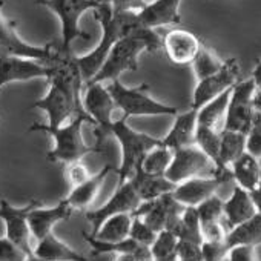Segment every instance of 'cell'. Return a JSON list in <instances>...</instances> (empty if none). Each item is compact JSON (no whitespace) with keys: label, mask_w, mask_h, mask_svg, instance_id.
<instances>
[{"label":"cell","mask_w":261,"mask_h":261,"mask_svg":"<svg viewBox=\"0 0 261 261\" xmlns=\"http://www.w3.org/2000/svg\"><path fill=\"white\" fill-rule=\"evenodd\" d=\"M94 17L101 27V39L100 43L86 56L77 57V63L85 80V85L92 80V77L98 72L101 65L105 63L109 51L124 37L134 36L145 30L142 27L137 11H121L115 13L108 2H101V5L94 10Z\"/></svg>","instance_id":"cell-1"},{"label":"cell","mask_w":261,"mask_h":261,"mask_svg":"<svg viewBox=\"0 0 261 261\" xmlns=\"http://www.w3.org/2000/svg\"><path fill=\"white\" fill-rule=\"evenodd\" d=\"M163 48V39L154 30H142L140 33L124 37L108 54L98 72L88 83H111L126 71L139 69V57L143 53H155Z\"/></svg>","instance_id":"cell-2"},{"label":"cell","mask_w":261,"mask_h":261,"mask_svg":"<svg viewBox=\"0 0 261 261\" xmlns=\"http://www.w3.org/2000/svg\"><path fill=\"white\" fill-rule=\"evenodd\" d=\"M86 123L92 124V120L88 114H80L60 127H49L43 123H34L33 126H30L28 130L30 133H43L51 136L54 140V146L46 154V159L53 163L69 165L74 162H80L85 155L91 152H103L97 146H89L85 142L83 126Z\"/></svg>","instance_id":"cell-3"},{"label":"cell","mask_w":261,"mask_h":261,"mask_svg":"<svg viewBox=\"0 0 261 261\" xmlns=\"http://www.w3.org/2000/svg\"><path fill=\"white\" fill-rule=\"evenodd\" d=\"M111 136L118 142L121 148V165L115 168L118 183L127 181L137 169L142 168L146 154L155 146L162 145V139L152 137L145 133H139L133 126H129L124 117L112 123Z\"/></svg>","instance_id":"cell-4"},{"label":"cell","mask_w":261,"mask_h":261,"mask_svg":"<svg viewBox=\"0 0 261 261\" xmlns=\"http://www.w3.org/2000/svg\"><path fill=\"white\" fill-rule=\"evenodd\" d=\"M109 92L114 97L117 109L121 111V117L126 120L129 117L140 115H177L178 108L165 105L149 94V85L142 83L140 86L129 88L120 80H114L108 85Z\"/></svg>","instance_id":"cell-5"},{"label":"cell","mask_w":261,"mask_h":261,"mask_svg":"<svg viewBox=\"0 0 261 261\" xmlns=\"http://www.w3.org/2000/svg\"><path fill=\"white\" fill-rule=\"evenodd\" d=\"M103 0H36L37 5H42L53 11L62 27V43L60 51L71 53V45L77 39H88V34L80 28V19L85 13L94 11L101 5Z\"/></svg>","instance_id":"cell-6"},{"label":"cell","mask_w":261,"mask_h":261,"mask_svg":"<svg viewBox=\"0 0 261 261\" xmlns=\"http://www.w3.org/2000/svg\"><path fill=\"white\" fill-rule=\"evenodd\" d=\"M82 105L85 112L92 120L94 133L97 137L95 146L103 151L105 140L111 136V126L114 120V111L117 105L112 94L105 83H86L82 95Z\"/></svg>","instance_id":"cell-7"},{"label":"cell","mask_w":261,"mask_h":261,"mask_svg":"<svg viewBox=\"0 0 261 261\" xmlns=\"http://www.w3.org/2000/svg\"><path fill=\"white\" fill-rule=\"evenodd\" d=\"M218 172L217 165L195 145L174 151L172 163L166 172V178L174 185H180L195 177H209Z\"/></svg>","instance_id":"cell-8"},{"label":"cell","mask_w":261,"mask_h":261,"mask_svg":"<svg viewBox=\"0 0 261 261\" xmlns=\"http://www.w3.org/2000/svg\"><path fill=\"white\" fill-rule=\"evenodd\" d=\"M2 8V4H0ZM57 54L53 45L36 46L25 42L16 30V23L0 13V57H22L49 63Z\"/></svg>","instance_id":"cell-9"},{"label":"cell","mask_w":261,"mask_h":261,"mask_svg":"<svg viewBox=\"0 0 261 261\" xmlns=\"http://www.w3.org/2000/svg\"><path fill=\"white\" fill-rule=\"evenodd\" d=\"M255 86H256L255 82L252 79H247V80H240L232 88L223 129L235 130V133H241L247 136L255 118V111L252 105V95Z\"/></svg>","instance_id":"cell-10"},{"label":"cell","mask_w":261,"mask_h":261,"mask_svg":"<svg viewBox=\"0 0 261 261\" xmlns=\"http://www.w3.org/2000/svg\"><path fill=\"white\" fill-rule=\"evenodd\" d=\"M240 72H241V68H240V63L237 59L224 60V63L218 72H215L214 75L206 77L203 80H198V83L194 89L191 109L198 111L211 100L217 98L218 95L224 94L226 91H230L240 82Z\"/></svg>","instance_id":"cell-11"},{"label":"cell","mask_w":261,"mask_h":261,"mask_svg":"<svg viewBox=\"0 0 261 261\" xmlns=\"http://www.w3.org/2000/svg\"><path fill=\"white\" fill-rule=\"evenodd\" d=\"M142 204L140 197L137 195L134 186L130 181L118 183L117 189L111 195V198L100 207L88 211L86 212V220L92 226V235L100 229V226L111 217L120 215V214H136L139 206Z\"/></svg>","instance_id":"cell-12"},{"label":"cell","mask_w":261,"mask_h":261,"mask_svg":"<svg viewBox=\"0 0 261 261\" xmlns=\"http://www.w3.org/2000/svg\"><path fill=\"white\" fill-rule=\"evenodd\" d=\"M40 204L37 200H31L28 204L17 207L7 200H0V220L5 223V237L23 249L28 255L33 253L34 247L31 246V229L28 223L30 212Z\"/></svg>","instance_id":"cell-13"},{"label":"cell","mask_w":261,"mask_h":261,"mask_svg":"<svg viewBox=\"0 0 261 261\" xmlns=\"http://www.w3.org/2000/svg\"><path fill=\"white\" fill-rule=\"evenodd\" d=\"M227 181H233L230 169H218L215 175L195 177L177 185L172 194L183 206L197 207L212 195H217V191Z\"/></svg>","instance_id":"cell-14"},{"label":"cell","mask_w":261,"mask_h":261,"mask_svg":"<svg viewBox=\"0 0 261 261\" xmlns=\"http://www.w3.org/2000/svg\"><path fill=\"white\" fill-rule=\"evenodd\" d=\"M185 209L186 206H183L174 194H166L157 200L142 203L133 215L143 218L155 232H162L172 230Z\"/></svg>","instance_id":"cell-15"},{"label":"cell","mask_w":261,"mask_h":261,"mask_svg":"<svg viewBox=\"0 0 261 261\" xmlns=\"http://www.w3.org/2000/svg\"><path fill=\"white\" fill-rule=\"evenodd\" d=\"M51 77V66L31 59L22 57H0V91L4 86L16 82H30L34 79Z\"/></svg>","instance_id":"cell-16"},{"label":"cell","mask_w":261,"mask_h":261,"mask_svg":"<svg viewBox=\"0 0 261 261\" xmlns=\"http://www.w3.org/2000/svg\"><path fill=\"white\" fill-rule=\"evenodd\" d=\"M72 212L74 209L66 203V200H62L60 203L51 207H43L42 203L37 204L28 215V223L33 238H36L37 241L43 240L45 237L53 233L54 227L59 223L68 221Z\"/></svg>","instance_id":"cell-17"},{"label":"cell","mask_w":261,"mask_h":261,"mask_svg":"<svg viewBox=\"0 0 261 261\" xmlns=\"http://www.w3.org/2000/svg\"><path fill=\"white\" fill-rule=\"evenodd\" d=\"M200 46V39L188 30H171L163 39V49L175 65H192Z\"/></svg>","instance_id":"cell-18"},{"label":"cell","mask_w":261,"mask_h":261,"mask_svg":"<svg viewBox=\"0 0 261 261\" xmlns=\"http://www.w3.org/2000/svg\"><path fill=\"white\" fill-rule=\"evenodd\" d=\"M181 0H154L137 13L142 27L157 30L162 27H172L181 22L180 16Z\"/></svg>","instance_id":"cell-19"},{"label":"cell","mask_w":261,"mask_h":261,"mask_svg":"<svg viewBox=\"0 0 261 261\" xmlns=\"http://www.w3.org/2000/svg\"><path fill=\"white\" fill-rule=\"evenodd\" d=\"M197 115L198 111L189 109L185 112H178L175 115L174 124L169 129L165 139H162L163 145L168 146L169 149L175 151L180 148H188L195 145V133H197Z\"/></svg>","instance_id":"cell-20"},{"label":"cell","mask_w":261,"mask_h":261,"mask_svg":"<svg viewBox=\"0 0 261 261\" xmlns=\"http://www.w3.org/2000/svg\"><path fill=\"white\" fill-rule=\"evenodd\" d=\"M258 212L250 197V192L235 185L230 197L224 200V224L227 227V232L232 227L250 220Z\"/></svg>","instance_id":"cell-21"},{"label":"cell","mask_w":261,"mask_h":261,"mask_svg":"<svg viewBox=\"0 0 261 261\" xmlns=\"http://www.w3.org/2000/svg\"><path fill=\"white\" fill-rule=\"evenodd\" d=\"M129 181L134 186L142 203L157 200L166 194H172L177 188V185H174L171 180H168L166 175L148 174L142 168L134 172V175L129 178Z\"/></svg>","instance_id":"cell-22"},{"label":"cell","mask_w":261,"mask_h":261,"mask_svg":"<svg viewBox=\"0 0 261 261\" xmlns=\"http://www.w3.org/2000/svg\"><path fill=\"white\" fill-rule=\"evenodd\" d=\"M111 172H115V168L112 165H105L89 180H86L85 183H82L75 188H71V192L65 198L66 203L74 211H85L86 207H89L94 203V200L97 198L100 188L103 186L105 180L108 178V175Z\"/></svg>","instance_id":"cell-23"},{"label":"cell","mask_w":261,"mask_h":261,"mask_svg":"<svg viewBox=\"0 0 261 261\" xmlns=\"http://www.w3.org/2000/svg\"><path fill=\"white\" fill-rule=\"evenodd\" d=\"M83 238H85V241L89 244V247H91V250H92V255H94V256H97V255H105V253H109V255L137 253L143 261L152 259L151 247L142 246V244L136 243L133 238H127V240H123V241L112 243V241H103V240H98V238H95L94 235L86 233V232H83Z\"/></svg>","instance_id":"cell-24"},{"label":"cell","mask_w":261,"mask_h":261,"mask_svg":"<svg viewBox=\"0 0 261 261\" xmlns=\"http://www.w3.org/2000/svg\"><path fill=\"white\" fill-rule=\"evenodd\" d=\"M33 253L43 261H88V258L62 241L56 233H49L43 240L37 241Z\"/></svg>","instance_id":"cell-25"},{"label":"cell","mask_w":261,"mask_h":261,"mask_svg":"<svg viewBox=\"0 0 261 261\" xmlns=\"http://www.w3.org/2000/svg\"><path fill=\"white\" fill-rule=\"evenodd\" d=\"M229 169L232 172V178L235 185L249 192L253 191L261 181L259 160L249 152H244L235 163H232Z\"/></svg>","instance_id":"cell-26"},{"label":"cell","mask_w":261,"mask_h":261,"mask_svg":"<svg viewBox=\"0 0 261 261\" xmlns=\"http://www.w3.org/2000/svg\"><path fill=\"white\" fill-rule=\"evenodd\" d=\"M261 244V214L232 227L226 235V246L230 250L237 246L258 247Z\"/></svg>","instance_id":"cell-27"},{"label":"cell","mask_w":261,"mask_h":261,"mask_svg":"<svg viewBox=\"0 0 261 261\" xmlns=\"http://www.w3.org/2000/svg\"><path fill=\"white\" fill-rule=\"evenodd\" d=\"M247 136L235 130L221 129L220 133V163L218 169H229L246 151Z\"/></svg>","instance_id":"cell-28"},{"label":"cell","mask_w":261,"mask_h":261,"mask_svg":"<svg viewBox=\"0 0 261 261\" xmlns=\"http://www.w3.org/2000/svg\"><path fill=\"white\" fill-rule=\"evenodd\" d=\"M134 215L133 214H120L108 218L100 229L94 233L95 238L103 240V241H123L129 238L130 233V226H133ZM92 235V233H91Z\"/></svg>","instance_id":"cell-29"},{"label":"cell","mask_w":261,"mask_h":261,"mask_svg":"<svg viewBox=\"0 0 261 261\" xmlns=\"http://www.w3.org/2000/svg\"><path fill=\"white\" fill-rule=\"evenodd\" d=\"M230 92H232V89L226 91L224 94L218 95L217 98L211 100L209 103H206L203 108L198 109L197 121H198L200 126L218 129L220 121L224 123L226 111H227V105H229V98H230Z\"/></svg>","instance_id":"cell-30"},{"label":"cell","mask_w":261,"mask_h":261,"mask_svg":"<svg viewBox=\"0 0 261 261\" xmlns=\"http://www.w3.org/2000/svg\"><path fill=\"white\" fill-rule=\"evenodd\" d=\"M171 232L175 233L178 240H186V241L203 244L201 223H200L197 207H186Z\"/></svg>","instance_id":"cell-31"},{"label":"cell","mask_w":261,"mask_h":261,"mask_svg":"<svg viewBox=\"0 0 261 261\" xmlns=\"http://www.w3.org/2000/svg\"><path fill=\"white\" fill-rule=\"evenodd\" d=\"M152 261H178V237L171 230L159 232L151 246Z\"/></svg>","instance_id":"cell-32"},{"label":"cell","mask_w":261,"mask_h":261,"mask_svg":"<svg viewBox=\"0 0 261 261\" xmlns=\"http://www.w3.org/2000/svg\"><path fill=\"white\" fill-rule=\"evenodd\" d=\"M172 159H174V151L169 149L168 146L163 145H159L155 146L154 149H151L143 163H142V169L148 174H154V175H166L171 163H172Z\"/></svg>","instance_id":"cell-33"},{"label":"cell","mask_w":261,"mask_h":261,"mask_svg":"<svg viewBox=\"0 0 261 261\" xmlns=\"http://www.w3.org/2000/svg\"><path fill=\"white\" fill-rule=\"evenodd\" d=\"M220 133L218 129L206 127V126H197L195 133V146L200 148L218 168L220 163Z\"/></svg>","instance_id":"cell-34"},{"label":"cell","mask_w":261,"mask_h":261,"mask_svg":"<svg viewBox=\"0 0 261 261\" xmlns=\"http://www.w3.org/2000/svg\"><path fill=\"white\" fill-rule=\"evenodd\" d=\"M223 63H224V60L217 57L212 49H209L206 45L201 43L200 51L192 62V68H194L197 80H203L206 77L214 75L215 72H218L221 69Z\"/></svg>","instance_id":"cell-35"},{"label":"cell","mask_w":261,"mask_h":261,"mask_svg":"<svg viewBox=\"0 0 261 261\" xmlns=\"http://www.w3.org/2000/svg\"><path fill=\"white\" fill-rule=\"evenodd\" d=\"M197 212L201 227L214 223H224V200H221L220 195H212L200 206H197Z\"/></svg>","instance_id":"cell-36"},{"label":"cell","mask_w":261,"mask_h":261,"mask_svg":"<svg viewBox=\"0 0 261 261\" xmlns=\"http://www.w3.org/2000/svg\"><path fill=\"white\" fill-rule=\"evenodd\" d=\"M157 235H159V232H155L143 218L134 215L133 226H130L129 238H133L136 243H139V244H142V246L151 247V246L154 244Z\"/></svg>","instance_id":"cell-37"},{"label":"cell","mask_w":261,"mask_h":261,"mask_svg":"<svg viewBox=\"0 0 261 261\" xmlns=\"http://www.w3.org/2000/svg\"><path fill=\"white\" fill-rule=\"evenodd\" d=\"M246 151L258 160L261 159V114H255L252 127L247 133Z\"/></svg>","instance_id":"cell-38"},{"label":"cell","mask_w":261,"mask_h":261,"mask_svg":"<svg viewBox=\"0 0 261 261\" xmlns=\"http://www.w3.org/2000/svg\"><path fill=\"white\" fill-rule=\"evenodd\" d=\"M201 253L203 261H224L227 258L229 249L226 241H203Z\"/></svg>","instance_id":"cell-39"},{"label":"cell","mask_w":261,"mask_h":261,"mask_svg":"<svg viewBox=\"0 0 261 261\" xmlns=\"http://www.w3.org/2000/svg\"><path fill=\"white\" fill-rule=\"evenodd\" d=\"M28 253L7 237L0 238V261H27Z\"/></svg>","instance_id":"cell-40"},{"label":"cell","mask_w":261,"mask_h":261,"mask_svg":"<svg viewBox=\"0 0 261 261\" xmlns=\"http://www.w3.org/2000/svg\"><path fill=\"white\" fill-rule=\"evenodd\" d=\"M91 177L92 175L89 174L88 168L82 162H74V163L66 165V180L69 181L71 188H75V186L85 183Z\"/></svg>","instance_id":"cell-41"},{"label":"cell","mask_w":261,"mask_h":261,"mask_svg":"<svg viewBox=\"0 0 261 261\" xmlns=\"http://www.w3.org/2000/svg\"><path fill=\"white\" fill-rule=\"evenodd\" d=\"M201 244L186 241V240H178V261L183 259H201Z\"/></svg>","instance_id":"cell-42"},{"label":"cell","mask_w":261,"mask_h":261,"mask_svg":"<svg viewBox=\"0 0 261 261\" xmlns=\"http://www.w3.org/2000/svg\"><path fill=\"white\" fill-rule=\"evenodd\" d=\"M103 2H108L115 13H121V11H137L139 13L140 10H143L148 5L146 0H103Z\"/></svg>","instance_id":"cell-43"},{"label":"cell","mask_w":261,"mask_h":261,"mask_svg":"<svg viewBox=\"0 0 261 261\" xmlns=\"http://www.w3.org/2000/svg\"><path fill=\"white\" fill-rule=\"evenodd\" d=\"M227 261H258L256 247H250V246L232 247L227 253Z\"/></svg>","instance_id":"cell-44"},{"label":"cell","mask_w":261,"mask_h":261,"mask_svg":"<svg viewBox=\"0 0 261 261\" xmlns=\"http://www.w3.org/2000/svg\"><path fill=\"white\" fill-rule=\"evenodd\" d=\"M252 105L255 114H261V86H255L253 95H252Z\"/></svg>","instance_id":"cell-45"},{"label":"cell","mask_w":261,"mask_h":261,"mask_svg":"<svg viewBox=\"0 0 261 261\" xmlns=\"http://www.w3.org/2000/svg\"><path fill=\"white\" fill-rule=\"evenodd\" d=\"M250 197L253 200V204L256 207V212L261 214V181H259V185L253 191H250Z\"/></svg>","instance_id":"cell-46"},{"label":"cell","mask_w":261,"mask_h":261,"mask_svg":"<svg viewBox=\"0 0 261 261\" xmlns=\"http://www.w3.org/2000/svg\"><path fill=\"white\" fill-rule=\"evenodd\" d=\"M112 261H143L137 253H120V255H114Z\"/></svg>","instance_id":"cell-47"},{"label":"cell","mask_w":261,"mask_h":261,"mask_svg":"<svg viewBox=\"0 0 261 261\" xmlns=\"http://www.w3.org/2000/svg\"><path fill=\"white\" fill-rule=\"evenodd\" d=\"M250 79L255 82L256 86H261V60L256 62V65H255V68L252 71V77Z\"/></svg>","instance_id":"cell-48"},{"label":"cell","mask_w":261,"mask_h":261,"mask_svg":"<svg viewBox=\"0 0 261 261\" xmlns=\"http://www.w3.org/2000/svg\"><path fill=\"white\" fill-rule=\"evenodd\" d=\"M27 261H43V259H40L39 256H36L34 253H31V255H28V258H27Z\"/></svg>","instance_id":"cell-49"},{"label":"cell","mask_w":261,"mask_h":261,"mask_svg":"<svg viewBox=\"0 0 261 261\" xmlns=\"http://www.w3.org/2000/svg\"><path fill=\"white\" fill-rule=\"evenodd\" d=\"M180 261H183V259H180ZM186 261H203V258L201 259H186Z\"/></svg>","instance_id":"cell-50"},{"label":"cell","mask_w":261,"mask_h":261,"mask_svg":"<svg viewBox=\"0 0 261 261\" xmlns=\"http://www.w3.org/2000/svg\"><path fill=\"white\" fill-rule=\"evenodd\" d=\"M148 261H152V259H148Z\"/></svg>","instance_id":"cell-51"},{"label":"cell","mask_w":261,"mask_h":261,"mask_svg":"<svg viewBox=\"0 0 261 261\" xmlns=\"http://www.w3.org/2000/svg\"><path fill=\"white\" fill-rule=\"evenodd\" d=\"M0 4H2V2H0Z\"/></svg>","instance_id":"cell-52"}]
</instances>
